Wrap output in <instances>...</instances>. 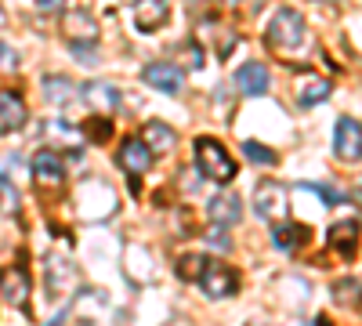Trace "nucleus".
<instances>
[{
  "label": "nucleus",
  "mask_w": 362,
  "mask_h": 326,
  "mask_svg": "<svg viewBox=\"0 0 362 326\" xmlns=\"http://www.w3.org/2000/svg\"><path fill=\"white\" fill-rule=\"evenodd\" d=\"M83 138L95 141V145H105L112 138V120L109 116H87L83 120Z\"/></svg>",
  "instance_id": "23"
},
{
  "label": "nucleus",
  "mask_w": 362,
  "mask_h": 326,
  "mask_svg": "<svg viewBox=\"0 0 362 326\" xmlns=\"http://www.w3.org/2000/svg\"><path fill=\"white\" fill-rule=\"evenodd\" d=\"M76 283V264L66 257H47V293L51 298H62Z\"/></svg>",
  "instance_id": "16"
},
{
  "label": "nucleus",
  "mask_w": 362,
  "mask_h": 326,
  "mask_svg": "<svg viewBox=\"0 0 362 326\" xmlns=\"http://www.w3.org/2000/svg\"><path fill=\"white\" fill-rule=\"evenodd\" d=\"M206 261H210V257H203V254L181 257V261H177V276H181V279H199V272L206 269Z\"/></svg>",
  "instance_id": "26"
},
{
  "label": "nucleus",
  "mask_w": 362,
  "mask_h": 326,
  "mask_svg": "<svg viewBox=\"0 0 362 326\" xmlns=\"http://www.w3.org/2000/svg\"><path fill=\"white\" fill-rule=\"evenodd\" d=\"M329 293H334V301H337V305H344V308H355V305L362 301V283L348 276V279H337Z\"/></svg>",
  "instance_id": "22"
},
{
  "label": "nucleus",
  "mask_w": 362,
  "mask_h": 326,
  "mask_svg": "<svg viewBox=\"0 0 362 326\" xmlns=\"http://www.w3.org/2000/svg\"><path fill=\"white\" fill-rule=\"evenodd\" d=\"M141 80L148 87H156L163 95H181V87H185V69H177L170 62H148L141 69Z\"/></svg>",
  "instance_id": "9"
},
{
  "label": "nucleus",
  "mask_w": 362,
  "mask_h": 326,
  "mask_svg": "<svg viewBox=\"0 0 362 326\" xmlns=\"http://www.w3.org/2000/svg\"><path fill=\"white\" fill-rule=\"evenodd\" d=\"M305 192H315L326 206H337V203H344V192H337V189H329V185H319V182H305L300 185Z\"/></svg>",
  "instance_id": "27"
},
{
  "label": "nucleus",
  "mask_w": 362,
  "mask_h": 326,
  "mask_svg": "<svg viewBox=\"0 0 362 326\" xmlns=\"http://www.w3.org/2000/svg\"><path fill=\"white\" fill-rule=\"evenodd\" d=\"M141 141H145L153 153H170L174 145H177V134H174V127H167V124H160V120H148V124L141 127Z\"/></svg>",
  "instance_id": "20"
},
{
  "label": "nucleus",
  "mask_w": 362,
  "mask_h": 326,
  "mask_svg": "<svg viewBox=\"0 0 362 326\" xmlns=\"http://www.w3.org/2000/svg\"><path fill=\"white\" fill-rule=\"evenodd\" d=\"M358 221L355 218H344V221H334L329 225V232H326V240H329V247H334L344 261H351L355 254H358Z\"/></svg>",
  "instance_id": "12"
},
{
  "label": "nucleus",
  "mask_w": 362,
  "mask_h": 326,
  "mask_svg": "<svg viewBox=\"0 0 362 326\" xmlns=\"http://www.w3.org/2000/svg\"><path fill=\"white\" fill-rule=\"evenodd\" d=\"M37 8H40L44 15H54V11L66 8V0H37Z\"/></svg>",
  "instance_id": "30"
},
{
  "label": "nucleus",
  "mask_w": 362,
  "mask_h": 326,
  "mask_svg": "<svg viewBox=\"0 0 362 326\" xmlns=\"http://www.w3.org/2000/svg\"><path fill=\"white\" fill-rule=\"evenodd\" d=\"M358 199H362V182H358Z\"/></svg>",
  "instance_id": "33"
},
{
  "label": "nucleus",
  "mask_w": 362,
  "mask_h": 326,
  "mask_svg": "<svg viewBox=\"0 0 362 326\" xmlns=\"http://www.w3.org/2000/svg\"><path fill=\"white\" fill-rule=\"evenodd\" d=\"M326 98H329V80L308 76L305 83L297 87V105H300V109H315V105H322Z\"/></svg>",
  "instance_id": "21"
},
{
  "label": "nucleus",
  "mask_w": 362,
  "mask_h": 326,
  "mask_svg": "<svg viewBox=\"0 0 362 326\" xmlns=\"http://www.w3.org/2000/svg\"><path fill=\"white\" fill-rule=\"evenodd\" d=\"M334 153L341 163H358L362 160V124L355 116H341L334 127Z\"/></svg>",
  "instance_id": "7"
},
{
  "label": "nucleus",
  "mask_w": 362,
  "mask_h": 326,
  "mask_svg": "<svg viewBox=\"0 0 362 326\" xmlns=\"http://www.w3.org/2000/svg\"><path fill=\"white\" fill-rule=\"evenodd\" d=\"M15 66H18V51H15V47H8L4 40H0V69H8V73H11Z\"/></svg>",
  "instance_id": "29"
},
{
  "label": "nucleus",
  "mask_w": 362,
  "mask_h": 326,
  "mask_svg": "<svg viewBox=\"0 0 362 326\" xmlns=\"http://www.w3.org/2000/svg\"><path fill=\"white\" fill-rule=\"evenodd\" d=\"M203 240H206L210 247H214V250H221V254H228V250H232V240L225 235V228H221V225H214V228H210V232L203 235Z\"/></svg>",
  "instance_id": "28"
},
{
  "label": "nucleus",
  "mask_w": 362,
  "mask_h": 326,
  "mask_svg": "<svg viewBox=\"0 0 362 326\" xmlns=\"http://www.w3.org/2000/svg\"><path fill=\"white\" fill-rule=\"evenodd\" d=\"M40 91L51 105H69L76 95H80V87L69 80V76H44L40 80Z\"/></svg>",
  "instance_id": "19"
},
{
  "label": "nucleus",
  "mask_w": 362,
  "mask_h": 326,
  "mask_svg": "<svg viewBox=\"0 0 362 326\" xmlns=\"http://www.w3.org/2000/svg\"><path fill=\"white\" fill-rule=\"evenodd\" d=\"M264 40H268V47L276 51V54L293 58V54H300V51H308L312 33H308V22H305V15H300V11L279 8L276 18H272L268 29H264Z\"/></svg>",
  "instance_id": "1"
},
{
  "label": "nucleus",
  "mask_w": 362,
  "mask_h": 326,
  "mask_svg": "<svg viewBox=\"0 0 362 326\" xmlns=\"http://www.w3.org/2000/svg\"><path fill=\"white\" fill-rule=\"evenodd\" d=\"M243 156L250 163H257V167H276L279 163V153L268 149V145H261V141H243Z\"/></svg>",
  "instance_id": "25"
},
{
  "label": "nucleus",
  "mask_w": 362,
  "mask_h": 326,
  "mask_svg": "<svg viewBox=\"0 0 362 326\" xmlns=\"http://www.w3.org/2000/svg\"><path fill=\"white\" fill-rule=\"evenodd\" d=\"M29 293H33V279H29L25 264H8V269H0V298L15 308H29Z\"/></svg>",
  "instance_id": "5"
},
{
  "label": "nucleus",
  "mask_w": 362,
  "mask_h": 326,
  "mask_svg": "<svg viewBox=\"0 0 362 326\" xmlns=\"http://www.w3.org/2000/svg\"><path fill=\"white\" fill-rule=\"evenodd\" d=\"M196 167H199L203 177H210V182H218V185H228L235 177V160L214 138H196Z\"/></svg>",
  "instance_id": "2"
},
{
  "label": "nucleus",
  "mask_w": 362,
  "mask_h": 326,
  "mask_svg": "<svg viewBox=\"0 0 362 326\" xmlns=\"http://www.w3.org/2000/svg\"><path fill=\"white\" fill-rule=\"evenodd\" d=\"M312 240V228L308 225H297V221H276L272 225V247L283 250V254H293L300 243H308Z\"/></svg>",
  "instance_id": "13"
},
{
  "label": "nucleus",
  "mask_w": 362,
  "mask_h": 326,
  "mask_svg": "<svg viewBox=\"0 0 362 326\" xmlns=\"http://www.w3.org/2000/svg\"><path fill=\"white\" fill-rule=\"evenodd\" d=\"M170 15V0H134V29L138 33H160Z\"/></svg>",
  "instance_id": "10"
},
{
  "label": "nucleus",
  "mask_w": 362,
  "mask_h": 326,
  "mask_svg": "<svg viewBox=\"0 0 362 326\" xmlns=\"http://www.w3.org/2000/svg\"><path fill=\"white\" fill-rule=\"evenodd\" d=\"M8 25V11H4V4H0V29Z\"/></svg>",
  "instance_id": "31"
},
{
  "label": "nucleus",
  "mask_w": 362,
  "mask_h": 326,
  "mask_svg": "<svg viewBox=\"0 0 362 326\" xmlns=\"http://www.w3.org/2000/svg\"><path fill=\"white\" fill-rule=\"evenodd\" d=\"M250 203H254V214H257L261 221H279V218L286 214L290 192H286V185H279V182H272V177H264V182H257Z\"/></svg>",
  "instance_id": "4"
},
{
  "label": "nucleus",
  "mask_w": 362,
  "mask_h": 326,
  "mask_svg": "<svg viewBox=\"0 0 362 326\" xmlns=\"http://www.w3.org/2000/svg\"><path fill=\"white\" fill-rule=\"evenodd\" d=\"M206 214H210L214 225L232 228V225H239V218H243V199L232 196V192H218L214 199L206 203Z\"/></svg>",
  "instance_id": "14"
},
{
  "label": "nucleus",
  "mask_w": 362,
  "mask_h": 326,
  "mask_svg": "<svg viewBox=\"0 0 362 326\" xmlns=\"http://www.w3.org/2000/svg\"><path fill=\"white\" fill-rule=\"evenodd\" d=\"M153 149H148V145L141 141V138H124V145H119V167L127 170V177H131V189L138 192V182H141V174L153 167Z\"/></svg>",
  "instance_id": "6"
},
{
  "label": "nucleus",
  "mask_w": 362,
  "mask_h": 326,
  "mask_svg": "<svg viewBox=\"0 0 362 326\" xmlns=\"http://www.w3.org/2000/svg\"><path fill=\"white\" fill-rule=\"evenodd\" d=\"M29 170H33V182L40 189H58V185H66V163L62 156H58L54 149H40L33 156V163H29Z\"/></svg>",
  "instance_id": "8"
},
{
  "label": "nucleus",
  "mask_w": 362,
  "mask_h": 326,
  "mask_svg": "<svg viewBox=\"0 0 362 326\" xmlns=\"http://www.w3.org/2000/svg\"><path fill=\"white\" fill-rule=\"evenodd\" d=\"M62 29H66L69 44H98V18L90 15V11H83V8L66 11Z\"/></svg>",
  "instance_id": "11"
},
{
  "label": "nucleus",
  "mask_w": 362,
  "mask_h": 326,
  "mask_svg": "<svg viewBox=\"0 0 362 326\" xmlns=\"http://www.w3.org/2000/svg\"><path fill=\"white\" fill-rule=\"evenodd\" d=\"M80 95L95 105V109H105V112H112V109H119V91L112 83H105V80H90V83H83L80 87Z\"/></svg>",
  "instance_id": "18"
},
{
  "label": "nucleus",
  "mask_w": 362,
  "mask_h": 326,
  "mask_svg": "<svg viewBox=\"0 0 362 326\" xmlns=\"http://www.w3.org/2000/svg\"><path fill=\"white\" fill-rule=\"evenodd\" d=\"M196 283L203 286V293L210 301H225L232 293H239V272L232 264H221V261H206V269L199 272Z\"/></svg>",
  "instance_id": "3"
},
{
  "label": "nucleus",
  "mask_w": 362,
  "mask_h": 326,
  "mask_svg": "<svg viewBox=\"0 0 362 326\" xmlns=\"http://www.w3.org/2000/svg\"><path fill=\"white\" fill-rule=\"evenodd\" d=\"M18 203H22V196H18V185L11 182V177H4V174H0V218H11V214L18 211Z\"/></svg>",
  "instance_id": "24"
},
{
  "label": "nucleus",
  "mask_w": 362,
  "mask_h": 326,
  "mask_svg": "<svg viewBox=\"0 0 362 326\" xmlns=\"http://www.w3.org/2000/svg\"><path fill=\"white\" fill-rule=\"evenodd\" d=\"M25 120H29V109H25L22 95L0 91V134H15Z\"/></svg>",
  "instance_id": "15"
},
{
  "label": "nucleus",
  "mask_w": 362,
  "mask_h": 326,
  "mask_svg": "<svg viewBox=\"0 0 362 326\" xmlns=\"http://www.w3.org/2000/svg\"><path fill=\"white\" fill-rule=\"evenodd\" d=\"M312 326H329V319H326V315H319V319H315Z\"/></svg>",
  "instance_id": "32"
},
{
  "label": "nucleus",
  "mask_w": 362,
  "mask_h": 326,
  "mask_svg": "<svg viewBox=\"0 0 362 326\" xmlns=\"http://www.w3.org/2000/svg\"><path fill=\"white\" fill-rule=\"evenodd\" d=\"M268 83H272V76H268V69H264L261 62H247V66L235 69V87H239V91H243L247 98L264 95Z\"/></svg>",
  "instance_id": "17"
}]
</instances>
